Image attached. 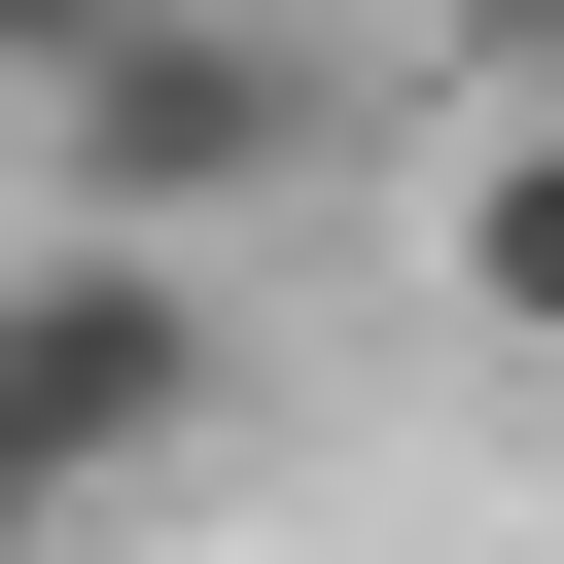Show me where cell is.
Returning a JSON list of instances; mask_svg holds the SVG:
<instances>
[{
    "label": "cell",
    "mask_w": 564,
    "mask_h": 564,
    "mask_svg": "<svg viewBox=\"0 0 564 564\" xmlns=\"http://www.w3.org/2000/svg\"><path fill=\"white\" fill-rule=\"evenodd\" d=\"M35 106H70V212H141V247H212V212L317 176V35H282V0H141V35H70Z\"/></svg>",
    "instance_id": "2"
},
{
    "label": "cell",
    "mask_w": 564,
    "mask_h": 564,
    "mask_svg": "<svg viewBox=\"0 0 564 564\" xmlns=\"http://www.w3.org/2000/svg\"><path fill=\"white\" fill-rule=\"evenodd\" d=\"M212 423H247V317H212V247H141V212H35V247H0V564L141 529Z\"/></svg>",
    "instance_id": "1"
},
{
    "label": "cell",
    "mask_w": 564,
    "mask_h": 564,
    "mask_svg": "<svg viewBox=\"0 0 564 564\" xmlns=\"http://www.w3.org/2000/svg\"><path fill=\"white\" fill-rule=\"evenodd\" d=\"M423 247H458V317H494V352H564V70H494V141H458V212H423Z\"/></svg>",
    "instance_id": "3"
},
{
    "label": "cell",
    "mask_w": 564,
    "mask_h": 564,
    "mask_svg": "<svg viewBox=\"0 0 564 564\" xmlns=\"http://www.w3.org/2000/svg\"><path fill=\"white\" fill-rule=\"evenodd\" d=\"M458 35H494V70H564V0H458Z\"/></svg>",
    "instance_id": "5"
},
{
    "label": "cell",
    "mask_w": 564,
    "mask_h": 564,
    "mask_svg": "<svg viewBox=\"0 0 564 564\" xmlns=\"http://www.w3.org/2000/svg\"><path fill=\"white\" fill-rule=\"evenodd\" d=\"M70 35H141V0H0V106H35V70H70Z\"/></svg>",
    "instance_id": "4"
}]
</instances>
